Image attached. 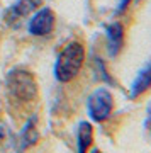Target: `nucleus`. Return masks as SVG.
<instances>
[{
	"mask_svg": "<svg viewBox=\"0 0 151 153\" xmlns=\"http://www.w3.org/2000/svg\"><path fill=\"white\" fill-rule=\"evenodd\" d=\"M150 129H151V112H150Z\"/></svg>",
	"mask_w": 151,
	"mask_h": 153,
	"instance_id": "13",
	"label": "nucleus"
},
{
	"mask_svg": "<svg viewBox=\"0 0 151 153\" xmlns=\"http://www.w3.org/2000/svg\"><path fill=\"white\" fill-rule=\"evenodd\" d=\"M92 153H104V152H100V150H92Z\"/></svg>",
	"mask_w": 151,
	"mask_h": 153,
	"instance_id": "12",
	"label": "nucleus"
},
{
	"mask_svg": "<svg viewBox=\"0 0 151 153\" xmlns=\"http://www.w3.org/2000/svg\"><path fill=\"white\" fill-rule=\"evenodd\" d=\"M150 88H151V61L138 71L136 78L132 80V83H131L129 97L131 99H138L144 92H148Z\"/></svg>",
	"mask_w": 151,
	"mask_h": 153,
	"instance_id": "8",
	"label": "nucleus"
},
{
	"mask_svg": "<svg viewBox=\"0 0 151 153\" xmlns=\"http://www.w3.org/2000/svg\"><path fill=\"white\" fill-rule=\"evenodd\" d=\"M7 88L19 102H31L38 97V85L31 71L16 68L7 75Z\"/></svg>",
	"mask_w": 151,
	"mask_h": 153,
	"instance_id": "2",
	"label": "nucleus"
},
{
	"mask_svg": "<svg viewBox=\"0 0 151 153\" xmlns=\"http://www.w3.org/2000/svg\"><path fill=\"white\" fill-rule=\"evenodd\" d=\"M114 109V97L112 92L105 87L95 88L88 99H87V112L90 116V119L95 123H104L109 119V116L112 114Z\"/></svg>",
	"mask_w": 151,
	"mask_h": 153,
	"instance_id": "3",
	"label": "nucleus"
},
{
	"mask_svg": "<svg viewBox=\"0 0 151 153\" xmlns=\"http://www.w3.org/2000/svg\"><path fill=\"white\" fill-rule=\"evenodd\" d=\"M38 4H39V0H17L16 4H12L4 12V19H5L7 24H17L24 17L29 16L38 7Z\"/></svg>",
	"mask_w": 151,
	"mask_h": 153,
	"instance_id": "6",
	"label": "nucleus"
},
{
	"mask_svg": "<svg viewBox=\"0 0 151 153\" xmlns=\"http://www.w3.org/2000/svg\"><path fill=\"white\" fill-rule=\"evenodd\" d=\"M95 68H97L98 71H100V76H102L105 82L109 83H114V80L110 78V75L107 73V70H105V65H104V61L100 60V58H95Z\"/></svg>",
	"mask_w": 151,
	"mask_h": 153,
	"instance_id": "10",
	"label": "nucleus"
},
{
	"mask_svg": "<svg viewBox=\"0 0 151 153\" xmlns=\"http://www.w3.org/2000/svg\"><path fill=\"white\" fill-rule=\"evenodd\" d=\"M93 141V126L88 121H81L76 129V153H88Z\"/></svg>",
	"mask_w": 151,
	"mask_h": 153,
	"instance_id": "9",
	"label": "nucleus"
},
{
	"mask_svg": "<svg viewBox=\"0 0 151 153\" xmlns=\"http://www.w3.org/2000/svg\"><path fill=\"white\" fill-rule=\"evenodd\" d=\"M132 0H119V5H117V14H122V12L129 7V4Z\"/></svg>",
	"mask_w": 151,
	"mask_h": 153,
	"instance_id": "11",
	"label": "nucleus"
},
{
	"mask_svg": "<svg viewBox=\"0 0 151 153\" xmlns=\"http://www.w3.org/2000/svg\"><path fill=\"white\" fill-rule=\"evenodd\" d=\"M85 63V46L80 41H70L63 46L54 61V78L59 83H68L80 73Z\"/></svg>",
	"mask_w": 151,
	"mask_h": 153,
	"instance_id": "1",
	"label": "nucleus"
},
{
	"mask_svg": "<svg viewBox=\"0 0 151 153\" xmlns=\"http://www.w3.org/2000/svg\"><path fill=\"white\" fill-rule=\"evenodd\" d=\"M39 140V131H38V117L33 116L31 119H27L26 126L22 128L19 140H17V153H24L27 148L34 146Z\"/></svg>",
	"mask_w": 151,
	"mask_h": 153,
	"instance_id": "7",
	"label": "nucleus"
},
{
	"mask_svg": "<svg viewBox=\"0 0 151 153\" xmlns=\"http://www.w3.org/2000/svg\"><path fill=\"white\" fill-rule=\"evenodd\" d=\"M126 29L121 21H114L105 27V39H107V51L109 56H117L124 48Z\"/></svg>",
	"mask_w": 151,
	"mask_h": 153,
	"instance_id": "5",
	"label": "nucleus"
},
{
	"mask_svg": "<svg viewBox=\"0 0 151 153\" xmlns=\"http://www.w3.org/2000/svg\"><path fill=\"white\" fill-rule=\"evenodd\" d=\"M54 24H56L54 12L49 7H43L31 16V19L27 22V33L31 36H38V38L48 36V34L53 33Z\"/></svg>",
	"mask_w": 151,
	"mask_h": 153,
	"instance_id": "4",
	"label": "nucleus"
}]
</instances>
